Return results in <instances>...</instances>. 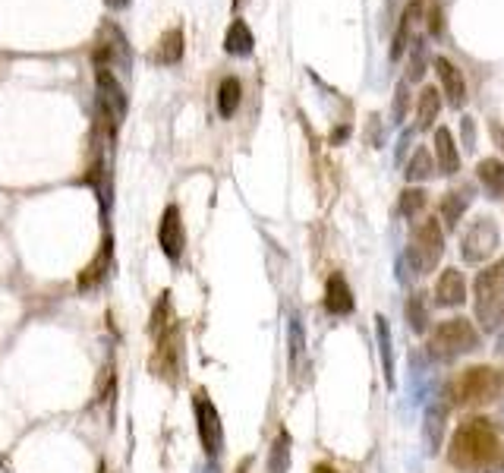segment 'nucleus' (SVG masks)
<instances>
[{
	"mask_svg": "<svg viewBox=\"0 0 504 473\" xmlns=\"http://www.w3.org/2000/svg\"><path fill=\"white\" fill-rule=\"evenodd\" d=\"M234 7H236V10H240V7H243V0H234Z\"/></svg>",
	"mask_w": 504,
	"mask_h": 473,
	"instance_id": "nucleus-40",
	"label": "nucleus"
},
{
	"mask_svg": "<svg viewBox=\"0 0 504 473\" xmlns=\"http://www.w3.org/2000/svg\"><path fill=\"white\" fill-rule=\"evenodd\" d=\"M312 473H338V467H334V464H325V461H322V464L312 467Z\"/></svg>",
	"mask_w": 504,
	"mask_h": 473,
	"instance_id": "nucleus-36",
	"label": "nucleus"
},
{
	"mask_svg": "<svg viewBox=\"0 0 504 473\" xmlns=\"http://www.w3.org/2000/svg\"><path fill=\"white\" fill-rule=\"evenodd\" d=\"M98 105H101V114L111 120V126H117L120 120L126 117V92L120 85V79L114 76L108 67H98Z\"/></svg>",
	"mask_w": 504,
	"mask_h": 473,
	"instance_id": "nucleus-9",
	"label": "nucleus"
},
{
	"mask_svg": "<svg viewBox=\"0 0 504 473\" xmlns=\"http://www.w3.org/2000/svg\"><path fill=\"white\" fill-rule=\"evenodd\" d=\"M287 360H291V373L293 376H303L306 369V332L300 316L293 313L287 322Z\"/></svg>",
	"mask_w": 504,
	"mask_h": 473,
	"instance_id": "nucleus-18",
	"label": "nucleus"
},
{
	"mask_svg": "<svg viewBox=\"0 0 504 473\" xmlns=\"http://www.w3.org/2000/svg\"><path fill=\"white\" fill-rule=\"evenodd\" d=\"M428 205V193L420 187H407L401 193V202H397V212H401V218H407V221H416V218L422 215V209Z\"/></svg>",
	"mask_w": 504,
	"mask_h": 473,
	"instance_id": "nucleus-28",
	"label": "nucleus"
},
{
	"mask_svg": "<svg viewBox=\"0 0 504 473\" xmlns=\"http://www.w3.org/2000/svg\"><path fill=\"white\" fill-rule=\"evenodd\" d=\"M104 4H108L111 10H126V7H130V0H104Z\"/></svg>",
	"mask_w": 504,
	"mask_h": 473,
	"instance_id": "nucleus-38",
	"label": "nucleus"
},
{
	"mask_svg": "<svg viewBox=\"0 0 504 473\" xmlns=\"http://www.w3.org/2000/svg\"><path fill=\"white\" fill-rule=\"evenodd\" d=\"M436 164H438V174L444 177H454L460 171V152H457V142L451 136L448 126H438L436 130Z\"/></svg>",
	"mask_w": 504,
	"mask_h": 473,
	"instance_id": "nucleus-16",
	"label": "nucleus"
},
{
	"mask_svg": "<svg viewBox=\"0 0 504 473\" xmlns=\"http://www.w3.org/2000/svg\"><path fill=\"white\" fill-rule=\"evenodd\" d=\"M432 63H436V73L438 79H442V92L448 95V105L460 108L463 101H467V79H463V73L457 70L448 57H436Z\"/></svg>",
	"mask_w": 504,
	"mask_h": 473,
	"instance_id": "nucleus-15",
	"label": "nucleus"
},
{
	"mask_svg": "<svg viewBox=\"0 0 504 473\" xmlns=\"http://www.w3.org/2000/svg\"><path fill=\"white\" fill-rule=\"evenodd\" d=\"M325 309L334 319H344V316H353L356 309V300H353V291L347 285V278L340 272H332L325 281Z\"/></svg>",
	"mask_w": 504,
	"mask_h": 473,
	"instance_id": "nucleus-13",
	"label": "nucleus"
},
{
	"mask_svg": "<svg viewBox=\"0 0 504 473\" xmlns=\"http://www.w3.org/2000/svg\"><path fill=\"white\" fill-rule=\"evenodd\" d=\"M193 413H196V429H199V442L205 448L208 458H218L224 452V423L221 413L214 407V401L208 397L205 389H199L193 395Z\"/></svg>",
	"mask_w": 504,
	"mask_h": 473,
	"instance_id": "nucleus-7",
	"label": "nucleus"
},
{
	"mask_svg": "<svg viewBox=\"0 0 504 473\" xmlns=\"http://www.w3.org/2000/svg\"><path fill=\"white\" fill-rule=\"evenodd\" d=\"M489 132H492V142H495V146L501 148V155H504V126L498 124V120H492V124H489Z\"/></svg>",
	"mask_w": 504,
	"mask_h": 473,
	"instance_id": "nucleus-32",
	"label": "nucleus"
},
{
	"mask_svg": "<svg viewBox=\"0 0 504 473\" xmlns=\"http://www.w3.org/2000/svg\"><path fill=\"white\" fill-rule=\"evenodd\" d=\"M476 177H479V183H483L489 199H501L504 196V161L483 158L476 164Z\"/></svg>",
	"mask_w": 504,
	"mask_h": 473,
	"instance_id": "nucleus-19",
	"label": "nucleus"
},
{
	"mask_svg": "<svg viewBox=\"0 0 504 473\" xmlns=\"http://www.w3.org/2000/svg\"><path fill=\"white\" fill-rule=\"evenodd\" d=\"M426 76V44H422V38H416L413 44H410V60H407V83H420V79Z\"/></svg>",
	"mask_w": 504,
	"mask_h": 473,
	"instance_id": "nucleus-29",
	"label": "nucleus"
},
{
	"mask_svg": "<svg viewBox=\"0 0 504 473\" xmlns=\"http://www.w3.org/2000/svg\"><path fill=\"white\" fill-rule=\"evenodd\" d=\"M196 473H221V467L214 464V461H208V464H202V467H199V470H196Z\"/></svg>",
	"mask_w": 504,
	"mask_h": 473,
	"instance_id": "nucleus-37",
	"label": "nucleus"
},
{
	"mask_svg": "<svg viewBox=\"0 0 504 473\" xmlns=\"http://www.w3.org/2000/svg\"><path fill=\"white\" fill-rule=\"evenodd\" d=\"M404 316H407V328L416 334H426L428 332V300L426 293H410L407 303H404Z\"/></svg>",
	"mask_w": 504,
	"mask_h": 473,
	"instance_id": "nucleus-24",
	"label": "nucleus"
},
{
	"mask_svg": "<svg viewBox=\"0 0 504 473\" xmlns=\"http://www.w3.org/2000/svg\"><path fill=\"white\" fill-rule=\"evenodd\" d=\"M249 464H252V461L246 458V461H243V464H240V470H236V473H246V470H249Z\"/></svg>",
	"mask_w": 504,
	"mask_h": 473,
	"instance_id": "nucleus-39",
	"label": "nucleus"
},
{
	"mask_svg": "<svg viewBox=\"0 0 504 473\" xmlns=\"http://www.w3.org/2000/svg\"><path fill=\"white\" fill-rule=\"evenodd\" d=\"M476 199V187L473 183H460V187H451L448 193L442 196L438 202V215H442V224L448 230H454L460 224V218L467 215V209L473 205Z\"/></svg>",
	"mask_w": 504,
	"mask_h": 473,
	"instance_id": "nucleus-12",
	"label": "nucleus"
},
{
	"mask_svg": "<svg viewBox=\"0 0 504 473\" xmlns=\"http://www.w3.org/2000/svg\"><path fill=\"white\" fill-rule=\"evenodd\" d=\"M501 389L504 376L495 366H470L457 376L451 401H454V407H485L501 397Z\"/></svg>",
	"mask_w": 504,
	"mask_h": 473,
	"instance_id": "nucleus-4",
	"label": "nucleus"
},
{
	"mask_svg": "<svg viewBox=\"0 0 504 473\" xmlns=\"http://www.w3.org/2000/svg\"><path fill=\"white\" fill-rule=\"evenodd\" d=\"M479 348V332L470 319H463V316H451V319L438 322L436 332L428 334V344H426V354L428 360H438V363H451L463 354H473Z\"/></svg>",
	"mask_w": 504,
	"mask_h": 473,
	"instance_id": "nucleus-3",
	"label": "nucleus"
},
{
	"mask_svg": "<svg viewBox=\"0 0 504 473\" xmlns=\"http://www.w3.org/2000/svg\"><path fill=\"white\" fill-rule=\"evenodd\" d=\"M463 148L467 152L476 148V124H473V117H463Z\"/></svg>",
	"mask_w": 504,
	"mask_h": 473,
	"instance_id": "nucleus-31",
	"label": "nucleus"
},
{
	"mask_svg": "<svg viewBox=\"0 0 504 473\" xmlns=\"http://www.w3.org/2000/svg\"><path fill=\"white\" fill-rule=\"evenodd\" d=\"M243 101V85L236 76H228L221 79V85H218V111H221V117H234L236 108H240Z\"/></svg>",
	"mask_w": 504,
	"mask_h": 473,
	"instance_id": "nucleus-26",
	"label": "nucleus"
},
{
	"mask_svg": "<svg viewBox=\"0 0 504 473\" xmlns=\"http://www.w3.org/2000/svg\"><path fill=\"white\" fill-rule=\"evenodd\" d=\"M108 265H111V240H104L101 244V250H98V256H95V262L85 269L83 275H79V287L83 291H89V287H95L98 281L108 275Z\"/></svg>",
	"mask_w": 504,
	"mask_h": 473,
	"instance_id": "nucleus-27",
	"label": "nucleus"
},
{
	"mask_svg": "<svg viewBox=\"0 0 504 473\" xmlns=\"http://www.w3.org/2000/svg\"><path fill=\"white\" fill-rule=\"evenodd\" d=\"M148 332L155 338V354H152L155 376L171 385L180 382V376H183V328H180V319L173 316L171 293H161V300L155 303Z\"/></svg>",
	"mask_w": 504,
	"mask_h": 473,
	"instance_id": "nucleus-2",
	"label": "nucleus"
},
{
	"mask_svg": "<svg viewBox=\"0 0 504 473\" xmlns=\"http://www.w3.org/2000/svg\"><path fill=\"white\" fill-rule=\"evenodd\" d=\"M498 250V224L492 215H479L460 236V256L467 265H483Z\"/></svg>",
	"mask_w": 504,
	"mask_h": 473,
	"instance_id": "nucleus-8",
	"label": "nucleus"
},
{
	"mask_svg": "<svg viewBox=\"0 0 504 473\" xmlns=\"http://www.w3.org/2000/svg\"><path fill=\"white\" fill-rule=\"evenodd\" d=\"M448 464L460 473H504V445L485 417L463 420L451 436Z\"/></svg>",
	"mask_w": 504,
	"mask_h": 473,
	"instance_id": "nucleus-1",
	"label": "nucleus"
},
{
	"mask_svg": "<svg viewBox=\"0 0 504 473\" xmlns=\"http://www.w3.org/2000/svg\"><path fill=\"white\" fill-rule=\"evenodd\" d=\"M407 111H410V83L401 79L397 89H394V108H391L394 124H404V120H407Z\"/></svg>",
	"mask_w": 504,
	"mask_h": 473,
	"instance_id": "nucleus-30",
	"label": "nucleus"
},
{
	"mask_svg": "<svg viewBox=\"0 0 504 473\" xmlns=\"http://www.w3.org/2000/svg\"><path fill=\"white\" fill-rule=\"evenodd\" d=\"M442 111V92L436 85H426L420 92V105H416V130H432Z\"/></svg>",
	"mask_w": 504,
	"mask_h": 473,
	"instance_id": "nucleus-20",
	"label": "nucleus"
},
{
	"mask_svg": "<svg viewBox=\"0 0 504 473\" xmlns=\"http://www.w3.org/2000/svg\"><path fill=\"white\" fill-rule=\"evenodd\" d=\"M158 246L171 262H180V259H183V250H187V230H183V218H180L177 205H167L164 215H161Z\"/></svg>",
	"mask_w": 504,
	"mask_h": 473,
	"instance_id": "nucleus-11",
	"label": "nucleus"
},
{
	"mask_svg": "<svg viewBox=\"0 0 504 473\" xmlns=\"http://www.w3.org/2000/svg\"><path fill=\"white\" fill-rule=\"evenodd\" d=\"M347 136H350V126H340L338 132H332V146H340V142H344Z\"/></svg>",
	"mask_w": 504,
	"mask_h": 473,
	"instance_id": "nucleus-34",
	"label": "nucleus"
},
{
	"mask_svg": "<svg viewBox=\"0 0 504 473\" xmlns=\"http://www.w3.org/2000/svg\"><path fill=\"white\" fill-rule=\"evenodd\" d=\"M451 395L442 391L436 395L432 401L426 404V413H422V442H426V452L436 454L442 448V436H444V420H448V411H451Z\"/></svg>",
	"mask_w": 504,
	"mask_h": 473,
	"instance_id": "nucleus-10",
	"label": "nucleus"
},
{
	"mask_svg": "<svg viewBox=\"0 0 504 473\" xmlns=\"http://www.w3.org/2000/svg\"><path fill=\"white\" fill-rule=\"evenodd\" d=\"M444 256V230L436 218H422L416 221L413 236L407 246V262L413 269V275H428L436 272L438 259Z\"/></svg>",
	"mask_w": 504,
	"mask_h": 473,
	"instance_id": "nucleus-6",
	"label": "nucleus"
},
{
	"mask_svg": "<svg viewBox=\"0 0 504 473\" xmlns=\"http://www.w3.org/2000/svg\"><path fill=\"white\" fill-rule=\"evenodd\" d=\"M473 297H476V316L485 332H498L504 325V256L476 275Z\"/></svg>",
	"mask_w": 504,
	"mask_h": 473,
	"instance_id": "nucleus-5",
	"label": "nucleus"
},
{
	"mask_svg": "<svg viewBox=\"0 0 504 473\" xmlns=\"http://www.w3.org/2000/svg\"><path fill=\"white\" fill-rule=\"evenodd\" d=\"M252 48H256L252 28H249L243 20L230 22L228 36H224V51H228V54H234V57H246V54H252Z\"/></svg>",
	"mask_w": 504,
	"mask_h": 473,
	"instance_id": "nucleus-21",
	"label": "nucleus"
},
{
	"mask_svg": "<svg viewBox=\"0 0 504 473\" xmlns=\"http://www.w3.org/2000/svg\"><path fill=\"white\" fill-rule=\"evenodd\" d=\"M375 344H379V360H381L385 385L394 389V341H391V322H388L385 316H375Z\"/></svg>",
	"mask_w": 504,
	"mask_h": 473,
	"instance_id": "nucleus-17",
	"label": "nucleus"
},
{
	"mask_svg": "<svg viewBox=\"0 0 504 473\" xmlns=\"http://www.w3.org/2000/svg\"><path fill=\"white\" fill-rule=\"evenodd\" d=\"M410 140H413V132H404V136H401V146H397V158H404V152H407Z\"/></svg>",
	"mask_w": 504,
	"mask_h": 473,
	"instance_id": "nucleus-35",
	"label": "nucleus"
},
{
	"mask_svg": "<svg viewBox=\"0 0 504 473\" xmlns=\"http://www.w3.org/2000/svg\"><path fill=\"white\" fill-rule=\"evenodd\" d=\"M467 300V281H463L460 269H444L436 281V307L454 309Z\"/></svg>",
	"mask_w": 504,
	"mask_h": 473,
	"instance_id": "nucleus-14",
	"label": "nucleus"
},
{
	"mask_svg": "<svg viewBox=\"0 0 504 473\" xmlns=\"http://www.w3.org/2000/svg\"><path fill=\"white\" fill-rule=\"evenodd\" d=\"M180 57H183V28H167L164 36H161L158 48H155L152 60L171 67V63H177Z\"/></svg>",
	"mask_w": 504,
	"mask_h": 473,
	"instance_id": "nucleus-25",
	"label": "nucleus"
},
{
	"mask_svg": "<svg viewBox=\"0 0 504 473\" xmlns=\"http://www.w3.org/2000/svg\"><path fill=\"white\" fill-rule=\"evenodd\" d=\"M291 470V432L277 429L275 442H271L268 452V464H265V473H287Z\"/></svg>",
	"mask_w": 504,
	"mask_h": 473,
	"instance_id": "nucleus-23",
	"label": "nucleus"
},
{
	"mask_svg": "<svg viewBox=\"0 0 504 473\" xmlns=\"http://www.w3.org/2000/svg\"><path fill=\"white\" fill-rule=\"evenodd\" d=\"M428 32H432V36H438V32H442V10H438V7L428 10Z\"/></svg>",
	"mask_w": 504,
	"mask_h": 473,
	"instance_id": "nucleus-33",
	"label": "nucleus"
},
{
	"mask_svg": "<svg viewBox=\"0 0 504 473\" xmlns=\"http://www.w3.org/2000/svg\"><path fill=\"white\" fill-rule=\"evenodd\" d=\"M436 167L438 164L432 161V152H428L426 146H420L413 155H410L407 164H404V177H407V183H422L436 174Z\"/></svg>",
	"mask_w": 504,
	"mask_h": 473,
	"instance_id": "nucleus-22",
	"label": "nucleus"
}]
</instances>
